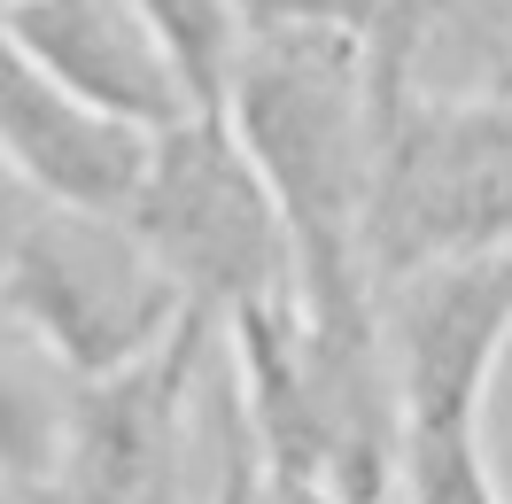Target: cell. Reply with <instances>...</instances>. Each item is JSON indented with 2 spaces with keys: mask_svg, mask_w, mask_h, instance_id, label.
Segmentation results:
<instances>
[{
  "mask_svg": "<svg viewBox=\"0 0 512 504\" xmlns=\"http://www.w3.org/2000/svg\"><path fill=\"white\" fill-rule=\"evenodd\" d=\"M381 334L404 427H481L489 373L512 342V256H450L381 280Z\"/></svg>",
  "mask_w": 512,
  "mask_h": 504,
  "instance_id": "5b68a950",
  "label": "cell"
},
{
  "mask_svg": "<svg viewBox=\"0 0 512 504\" xmlns=\"http://www.w3.org/2000/svg\"><path fill=\"white\" fill-rule=\"evenodd\" d=\"M140 8L163 32V47L179 55L194 101L210 117H225L233 70H241V47H249V0H140Z\"/></svg>",
  "mask_w": 512,
  "mask_h": 504,
  "instance_id": "ba28073f",
  "label": "cell"
},
{
  "mask_svg": "<svg viewBox=\"0 0 512 504\" xmlns=\"http://www.w3.org/2000/svg\"><path fill=\"white\" fill-rule=\"evenodd\" d=\"M396 0H249V32H357L381 39Z\"/></svg>",
  "mask_w": 512,
  "mask_h": 504,
  "instance_id": "8fae6325",
  "label": "cell"
},
{
  "mask_svg": "<svg viewBox=\"0 0 512 504\" xmlns=\"http://www.w3.org/2000/svg\"><path fill=\"white\" fill-rule=\"evenodd\" d=\"M0 140H8V171L32 179L55 202L101 210V218H132V202L156 171V125H132L101 101L70 94L63 78H47L8 47L0 63Z\"/></svg>",
  "mask_w": 512,
  "mask_h": 504,
  "instance_id": "8992f818",
  "label": "cell"
},
{
  "mask_svg": "<svg viewBox=\"0 0 512 504\" xmlns=\"http://www.w3.org/2000/svg\"><path fill=\"white\" fill-rule=\"evenodd\" d=\"M225 318L194 303L179 334L109 380L70 388V435H63V473L55 504H179V442H187V404L202 388L210 342Z\"/></svg>",
  "mask_w": 512,
  "mask_h": 504,
  "instance_id": "277c9868",
  "label": "cell"
},
{
  "mask_svg": "<svg viewBox=\"0 0 512 504\" xmlns=\"http://www.w3.org/2000/svg\"><path fill=\"white\" fill-rule=\"evenodd\" d=\"M210 504H280V481H272V458L249 427V404H241V373L225 388V450H218V489Z\"/></svg>",
  "mask_w": 512,
  "mask_h": 504,
  "instance_id": "30bf717a",
  "label": "cell"
},
{
  "mask_svg": "<svg viewBox=\"0 0 512 504\" xmlns=\"http://www.w3.org/2000/svg\"><path fill=\"white\" fill-rule=\"evenodd\" d=\"M450 256H512V94H412L381 70L365 264L404 280Z\"/></svg>",
  "mask_w": 512,
  "mask_h": 504,
  "instance_id": "7a4b0ae2",
  "label": "cell"
},
{
  "mask_svg": "<svg viewBox=\"0 0 512 504\" xmlns=\"http://www.w3.org/2000/svg\"><path fill=\"white\" fill-rule=\"evenodd\" d=\"M8 47L132 125L171 132L202 117L187 70L140 0H8Z\"/></svg>",
  "mask_w": 512,
  "mask_h": 504,
  "instance_id": "52a82bcc",
  "label": "cell"
},
{
  "mask_svg": "<svg viewBox=\"0 0 512 504\" xmlns=\"http://www.w3.org/2000/svg\"><path fill=\"white\" fill-rule=\"evenodd\" d=\"M132 233L218 318L295 303V225L225 117H187L156 140V171L132 202Z\"/></svg>",
  "mask_w": 512,
  "mask_h": 504,
  "instance_id": "3957f363",
  "label": "cell"
},
{
  "mask_svg": "<svg viewBox=\"0 0 512 504\" xmlns=\"http://www.w3.org/2000/svg\"><path fill=\"white\" fill-rule=\"evenodd\" d=\"M396 504H505L481 458V427H404Z\"/></svg>",
  "mask_w": 512,
  "mask_h": 504,
  "instance_id": "9c48e42d",
  "label": "cell"
},
{
  "mask_svg": "<svg viewBox=\"0 0 512 504\" xmlns=\"http://www.w3.org/2000/svg\"><path fill=\"white\" fill-rule=\"evenodd\" d=\"M280 481V504H350V497H334L326 481H311V473H272Z\"/></svg>",
  "mask_w": 512,
  "mask_h": 504,
  "instance_id": "7c38bea8",
  "label": "cell"
},
{
  "mask_svg": "<svg viewBox=\"0 0 512 504\" xmlns=\"http://www.w3.org/2000/svg\"><path fill=\"white\" fill-rule=\"evenodd\" d=\"M0 225H8V334L39 342L78 380H109L156 357L194 311L187 287L132 233V218L55 202L8 171Z\"/></svg>",
  "mask_w": 512,
  "mask_h": 504,
  "instance_id": "6da1fadb",
  "label": "cell"
}]
</instances>
